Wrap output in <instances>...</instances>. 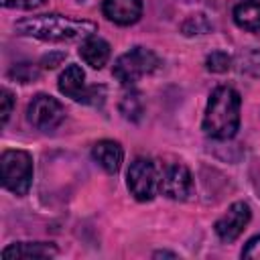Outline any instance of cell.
I'll use <instances>...</instances> for the list:
<instances>
[{
  "label": "cell",
  "mask_w": 260,
  "mask_h": 260,
  "mask_svg": "<svg viewBox=\"0 0 260 260\" xmlns=\"http://www.w3.org/2000/svg\"><path fill=\"white\" fill-rule=\"evenodd\" d=\"M18 35L35 37L41 41H55V43H73L85 41L98 30V24L83 18H71L63 14H37L24 16L14 22Z\"/></svg>",
  "instance_id": "6da1fadb"
},
{
  "label": "cell",
  "mask_w": 260,
  "mask_h": 260,
  "mask_svg": "<svg viewBox=\"0 0 260 260\" xmlns=\"http://www.w3.org/2000/svg\"><path fill=\"white\" fill-rule=\"evenodd\" d=\"M240 93L230 85H219L211 91L203 116V130L215 140H230L240 128Z\"/></svg>",
  "instance_id": "7a4b0ae2"
},
{
  "label": "cell",
  "mask_w": 260,
  "mask_h": 260,
  "mask_svg": "<svg viewBox=\"0 0 260 260\" xmlns=\"http://www.w3.org/2000/svg\"><path fill=\"white\" fill-rule=\"evenodd\" d=\"M0 177L4 189L22 197L32 185V158L26 150H4L0 156Z\"/></svg>",
  "instance_id": "3957f363"
},
{
  "label": "cell",
  "mask_w": 260,
  "mask_h": 260,
  "mask_svg": "<svg viewBox=\"0 0 260 260\" xmlns=\"http://www.w3.org/2000/svg\"><path fill=\"white\" fill-rule=\"evenodd\" d=\"M160 67V59L146 47H132L120 55L114 63V77L122 85H134L140 77L154 73Z\"/></svg>",
  "instance_id": "277c9868"
},
{
  "label": "cell",
  "mask_w": 260,
  "mask_h": 260,
  "mask_svg": "<svg viewBox=\"0 0 260 260\" xmlns=\"http://www.w3.org/2000/svg\"><path fill=\"white\" fill-rule=\"evenodd\" d=\"M57 87L63 95H67L75 102H81V104H102L104 102V87L102 85L85 87V73L75 63L65 67V71L59 75Z\"/></svg>",
  "instance_id": "5b68a950"
},
{
  "label": "cell",
  "mask_w": 260,
  "mask_h": 260,
  "mask_svg": "<svg viewBox=\"0 0 260 260\" xmlns=\"http://www.w3.org/2000/svg\"><path fill=\"white\" fill-rule=\"evenodd\" d=\"M160 177L150 158L138 156L130 162L128 169V189L138 201H150L158 191Z\"/></svg>",
  "instance_id": "8992f818"
},
{
  "label": "cell",
  "mask_w": 260,
  "mask_h": 260,
  "mask_svg": "<svg viewBox=\"0 0 260 260\" xmlns=\"http://www.w3.org/2000/svg\"><path fill=\"white\" fill-rule=\"evenodd\" d=\"M26 120L43 132H51L55 130L63 120H65V108L61 106L59 100H55L53 95L47 93H37L28 108H26Z\"/></svg>",
  "instance_id": "52a82bcc"
},
{
  "label": "cell",
  "mask_w": 260,
  "mask_h": 260,
  "mask_svg": "<svg viewBox=\"0 0 260 260\" xmlns=\"http://www.w3.org/2000/svg\"><path fill=\"white\" fill-rule=\"evenodd\" d=\"M158 189L175 201H185L193 193V177L185 165L181 162L169 165L160 175Z\"/></svg>",
  "instance_id": "ba28073f"
},
{
  "label": "cell",
  "mask_w": 260,
  "mask_h": 260,
  "mask_svg": "<svg viewBox=\"0 0 260 260\" xmlns=\"http://www.w3.org/2000/svg\"><path fill=\"white\" fill-rule=\"evenodd\" d=\"M250 217H252V211H250L248 203H244V201L232 203L228 207V211L215 221V234H217V238L221 242H234L246 230Z\"/></svg>",
  "instance_id": "9c48e42d"
},
{
  "label": "cell",
  "mask_w": 260,
  "mask_h": 260,
  "mask_svg": "<svg viewBox=\"0 0 260 260\" xmlns=\"http://www.w3.org/2000/svg\"><path fill=\"white\" fill-rule=\"evenodd\" d=\"M102 10L108 20L128 26L142 16V0H104Z\"/></svg>",
  "instance_id": "30bf717a"
},
{
  "label": "cell",
  "mask_w": 260,
  "mask_h": 260,
  "mask_svg": "<svg viewBox=\"0 0 260 260\" xmlns=\"http://www.w3.org/2000/svg\"><path fill=\"white\" fill-rule=\"evenodd\" d=\"M93 160L110 175H116L124 160V150L116 140H98L91 148Z\"/></svg>",
  "instance_id": "8fae6325"
},
{
  "label": "cell",
  "mask_w": 260,
  "mask_h": 260,
  "mask_svg": "<svg viewBox=\"0 0 260 260\" xmlns=\"http://www.w3.org/2000/svg\"><path fill=\"white\" fill-rule=\"evenodd\" d=\"M57 254L55 244L47 242H16L2 250L4 260H16V258H51Z\"/></svg>",
  "instance_id": "7c38bea8"
},
{
  "label": "cell",
  "mask_w": 260,
  "mask_h": 260,
  "mask_svg": "<svg viewBox=\"0 0 260 260\" xmlns=\"http://www.w3.org/2000/svg\"><path fill=\"white\" fill-rule=\"evenodd\" d=\"M79 55H81V59H83L89 67L102 69V67L108 63V59H110V45H108L104 39L91 35V37H87L85 41H81V45H79Z\"/></svg>",
  "instance_id": "4fadbf2b"
},
{
  "label": "cell",
  "mask_w": 260,
  "mask_h": 260,
  "mask_svg": "<svg viewBox=\"0 0 260 260\" xmlns=\"http://www.w3.org/2000/svg\"><path fill=\"white\" fill-rule=\"evenodd\" d=\"M234 22L250 32L260 30V2H242L234 8Z\"/></svg>",
  "instance_id": "5bb4252c"
},
{
  "label": "cell",
  "mask_w": 260,
  "mask_h": 260,
  "mask_svg": "<svg viewBox=\"0 0 260 260\" xmlns=\"http://www.w3.org/2000/svg\"><path fill=\"white\" fill-rule=\"evenodd\" d=\"M120 112H122V116H124L126 120L138 122V120L142 118V112H144V104H142L140 93L134 91V89L126 91V93L122 95V100H120Z\"/></svg>",
  "instance_id": "9a60e30c"
},
{
  "label": "cell",
  "mask_w": 260,
  "mask_h": 260,
  "mask_svg": "<svg viewBox=\"0 0 260 260\" xmlns=\"http://www.w3.org/2000/svg\"><path fill=\"white\" fill-rule=\"evenodd\" d=\"M209 28H211V24H209V20H207L205 14H191V16L183 22V26H181V30H183L187 37L203 35V32H207Z\"/></svg>",
  "instance_id": "2e32d148"
},
{
  "label": "cell",
  "mask_w": 260,
  "mask_h": 260,
  "mask_svg": "<svg viewBox=\"0 0 260 260\" xmlns=\"http://www.w3.org/2000/svg\"><path fill=\"white\" fill-rule=\"evenodd\" d=\"M205 67L209 71H213V73H223V71H228L232 67V57L228 53H223V51H213V53L207 55Z\"/></svg>",
  "instance_id": "e0dca14e"
},
{
  "label": "cell",
  "mask_w": 260,
  "mask_h": 260,
  "mask_svg": "<svg viewBox=\"0 0 260 260\" xmlns=\"http://www.w3.org/2000/svg\"><path fill=\"white\" fill-rule=\"evenodd\" d=\"M8 75H10L12 79L20 81V83H28V81H32V79L39 77V71H37L30 63H20V65H14Z\"/></svg>",
  "instance_id": "ac0fdd59"
},
{
  "label": "cell",
  "mask_w": 260,
  "mask_h": 260,
  "mask_svg": "<svg viewBox=\"0 0 260 260\" xmlns=\"http://www.w3.org/2000/svg\"><path fill=\"white\" fill-rule=\"evenodd\" d=\"M12 106H14V98H12V93L4 87V89L0 91V114H2V124L8 122V118H10V114H12Z\"/></svg>",
  "instance_id": "d6986e66"
},
{
  "label": "cell",
  "mask_w": 260,
  "mask_h": 260,
  "mask_svg": "<svg viewBox=\"0 0 260 260\" xmlns=\"http://www.w3.org/2000/svg\"><path fill=\"white\" fill-rule=\"evenodd\" d=\"M242 258H252V260H260V236H254L248 240V244L242 250Z\"/></svg>",
  "instance_id": "ffe728a7"
},
{
  "label": "cell",
  "mask_w": 260,
  "mask_h": 260,
  "mask_svg": "<svg viewBox=\"0 0 260 260\" xmlns=\"http://www.w3.org/2000/svg\"><path fill=\"white\" fill-rule=\"evenodd\" d=\"M4 6L8 8H22V10H35L45 4V0H2Z\"/></svg>",
  "instance_id": "44dd1931"
},
{
  "label": "cell",
  "mask_w": 260,
  "mask_h": 260,
  "mask_svg": "<svg viewBox=\"0 0 260 260\" xmlns=\"http://www.w3.org/2000/svg\"><path fill=\"white\" fill-rule=\"evenodd\" d=\"M61 59H65V55L63 53H57V55H47V57H43V67H49V69H53V67H57V63L61 61Z\"/></svg>",
  "instance_id": "7402d4cb"
},
{
  "label": "cell",
  "mask_w": 260,
  "mask_h": 260,
  "mask_svg": "<svg viewBox=\"0 0 260 260\" xmlns=\"http://www.w3.org/2000/svg\"><path fill=\"white\" fill-rule=\"evenodd\" d=\"M162 256H169V258H177V254H173V252H154V258H162Z\"/></svg>",
  "instance_id": "603a6c76"
}]
</instances>
